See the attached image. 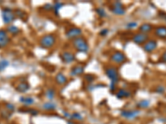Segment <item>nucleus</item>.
Segmentation results:
<instances>
[{
  "instance_id": "obj_1",
  "label": "nucleus",
  "mask_w": 166,
  "mask_h": 124,
  "mask_svg": "<svg viewBox=\"0 0 166 124\" xmlns=\"http://www.w3.org/2000/svg\"><path fill=\"white\" fill-rule=\"evenodd\" d=\"M105 75L108 78L111 79V85H110V89L111 91H114L117 83L119 82V74L117 70L115 67H107L105 69Z\"/></svg>"
},
{
  "instance_id": "obj_2",
  "label": "nucleus",
  "mask_w": 166,
  "mask_h": 124,
  "mask_svg": "<svg viewBox=\"0 0 166 124\" xmlns=\"http://www.w3.org/2000/svg\"><path fill=\"white\" fill-rule=\"evenodd\" d=\"M73 46H74L76 51L81 53H86L89 51L88 43L82 36H80V37L73 40Z\"/></svg>"
},
{
  "instance_id": "obj_3",
  "label": "nucleus",
  "mask_w": 166,
  "mask_h": 124,
  "mask_svg": "<svg viewBox=\"0 0 166 124\" xmlns=\"http://www.w3.org/2000/svg\"><path fill=\"white\" fill-rule=\"evenodd\" d=\"M56 41V38L53 34H46L40 39L39 42H40V46L42 48L49 49V48H52L55 45Z\"/></svg>"
},
{
  "instance_id": "obj_4",
  "label": "nucleus",
  "mask_w": 166,
  "mask_h": 124,
  "mask_svg": "<svg viewBox=\"0 0 166 124\" xmlns=\"http://www.w3.org/2000/svg\"><path fill=\"white\" fill-rule=\"evenodd\" d=\"M16 14L10 8H5L2 11V18L5 24H10L15 19Z\"/></svg>"
},
{
  "instance_id": "obj_5",
  "label": "nucleus",
  "mask_w": 166,
  "mask_h": 124,
  "mask_svg": "<svg viewBox=\"0 0 166 124\" xmlns=\"http://www.w3.org/2000/svg\"><path fill=\"white\" fill-rule=\"evenodd\" d=\"M111 11L114 14L118 16L125 15V9L124 8V6H123L122 3L120 1H116L115 3H113V4L111 6Z\"/></svg>"
},
{
  "instance_id": "obj_6",
  "label": "nucleus",
  "mask_w": 166,
  "mask_h": 124,
  "mask_svg": "<svg viewBox=\"0 0 166 124\" xmlns=\"http://www.w3.org/2000/svg\"><path fill=\"white\" fill-rule=\"evenodd\" d=\"M81 34H82V31L79 27H72L66 33V37L68 39H73V40L81 36Z\"/></svg>"
},
{
  "instance_id": "obj_7",
  "label": "nucleus",
  "mask_w": 166,
  "mask_h": 124,
  "mask_svg": "<svg viewBox=\"0 0 166 124\" xmlns=\"http://www.w3.org/2000/svg\"><path fill=\"white\" fill-rule=\"evenodd\" d=\"M149 36L148 34H145V33H142V32H139L137 34H135L134 36H133V42H134L135 44L137 45H144L145 43L148 41Z\"/></svg>"
},
{
  "instance_id": "obj_8",
  "label": "nucleus",
  "mask_w": 166,
  "mask_h": 124,
  "mask_svg": "<svg viewBox=\"0 0 166 124\" xmlns=\"http://www.w3.org/2000/svg\"><path fill=\"white\" fill-rule=\"evenodd\" d=\"M10 42V38L8 32L5 30H0V49L6 47Z\"/></svg>"
},
{
  "instance_id": "obj_9",
  "label": "nucleus",
  "mask_w": 166,
  "mask_h": 124,
  "mask_svg": "<svg viewBox=\"0 0 166 124\" xmlns=\"http://www.w3.org/2000/svg\"><path fill=\"white\" fill-rule=\"evenodd\" d=\"M157 42L155 40H148L144 45H143V49L147 53H151L157 48Z\"/></svg>"
},
{
  "instance_id": "obj_10",
  "label": "nucleus",
  "mask_w": 166,
  "mask_h": 124,
  "mask_svg": "<svg viewBox=\"0 0 166 124\" xmlns=\"http://www.w3.org/2000/svg\"><path fill=\"white\" fill-rule=\"evenodd\" d=\"M140 111L139 110H124L121 112V116L126 119H134L139 115Z\"/></svg>"
},
{
  "instance_id": "obj_11",
  "label": "nucleus",
  "mask_w": 166,
  "mask_h": 124,
  "mask_svg": "<svg viewBox=\"0 0 166 124\" xmlns=\"http://www.w3.org/2000/svg\"><path fill=\"white\" fill-rule=\"evenodd\" d=\"M111 60L112 62H114L115 64H121L125 61L126 57L124 53H122L121 51H116L111 55Z\"/></svg>"
},
{
  "instance_id": "obj_12",
  "label": "nucleus",
  "mask_w": 166,
  "mask_h": 124,
  "mask_svg": "<svg viewBox=\"0 0 166 124\" xmlns=\"http://www.w3.org/2000/svg\"><path fill=\"white\" fill-rule=\"evenodd\" d=\"M61 58H62V61L64 63H66V64L72 63L76 59L75 55L73 54V53L70 52V51H65V52L62 53Z\"/></svg>"
},
{
  "instance_id": "obj_13",
  "label": "nucleus",
  "mask_w": 166,
  "mask_h": 124,
  "mask_svg": "<svg viewBox=\"0 0 166 124\" xmlns=\"http://www.w3.org/2000/svg\"><path fill=\"white\" fill-rule=\"evenodd\" d=\"M85 70V66L82 65H77L74 66L73 68L71 70V72H70V75L72 76H79L81 75L83 73H84Z\"/></svg>"
},
{
  "instance_id": "obj_14",
  "label": "nucleus",
  "mask_w": 166,
  "mask_h": 124,
  "mask_svg": "<svg viewBox=\"0 0 166 124\" xmlns=\"http://www.w3.org/2000/svg\"><path fill=\"white\" fill-rule=\"evenodd\" d=\"M155 35L159 38L165 39L166 38V26H159L155 29Z\"/></svg>"
},
{
  "instance_id": "obj_15",
  "label": "nucleus",
  "mask_w": 166,
  "mask_h": 124,
  "mask_svg": "<svg viewBox=\"0 0 166 124\" xmlns=\"http://www.w3.org/2000/svg\"><path fill=\"white\" fill-rule=\"evenodd\" d=\"M30 89V85L27 82L19 83L16 87V90L19 93H25Z\"/></svg>"
},
{
  "instance_id": "obj_16",
  "label": "nucleus",
  "mask_w": 166,
  "mask_h": 124,
  "mask_svg": "<svg viewBox=\"0 0 166 124\" xmlns=\"http://www.w3.org/2000/svg\"><path fill=\"white\" fill-rule=\"evenodd\" d=\"M20 103H22V104L27 105V106H31L34 103V99L32 97L29 96H22L19 99Z\"/></svg>"
},
{
  "instance_id": "obj_17",
  "label": "nucleus",
  "mask_w": 166,
  "mask_h": 124,
  "mask_svg": "<svg viewBox=\"0 0 166 124\" xmlns=\"http://www.w3.org/2000/svg\"><path fill=\"white\" fill-rule=\"evenodd\" d=\"M131 93L128 91V90H126L125 89H120L119 91L116 93V97H117L118 99H125V98H129V97H131Z\"/></svg>"
},
{
  "instance_id": "obj_18",
  "label": "nucleus",
  "mask_w": 166,
  "mask_h": 124,
  "mask_svg": "<svg viewBox=\"0 0 166 124\" xmlns=\"http://www.w3.org/2000/svg\"><path fill=\"white\" fill-rule=\"evenodd\" d=\"M56 81L58 85H65L67 82V78L66 77L65 75H63L62 73H58L56 75Z\"/></svg>"
},
{
  "instance_id": "obj_19",
  "label": "nucleus",
  "mask_w": 166,
  "mask_h": 124,
  "mask_svg": "<svg viewBox=\"0 0 166 124\" xmlns=\"http://www.w3.org/2000/svg\"><path fill=\"white\" fill-rule=\"evenodd\" d=\"M56 108V106L54 103H52V101H48L45 103H43L42 105V108L46 110V111H52V110H55Z\"/></svg>"
},
{
  "instance_id": "obj_20",
  "label": "nucleus",
  "mask_w": 166,
  "mask_h": 124,
  "mask_svg": "<svg viewBox=\"0 0 166 124\" xmlns=\"http://www.w3.org/2000/svg\"><path fill=\"white\" fill-rule=\"evenodd\" d=\"M139 32H142V33H148L149 32L152 31V26L150 24H149V23H144V24H142L140 26H139Z\"/></svg>"
},
{
  "instance_id": "obj_21",
  "label": "nucleus",
  "mask_w": 166,
  "mask_h": 124,
  "mask_svg": "<svg viewBox=\"0 0 166 124\" xmlns=\"http://www.w3.org/2000/svg\"><path fill=\"white\" fill-rule=\"evenodd\" d=\"M149 105H150V101L148 99L140 100V101L137 103L138 108H149Z\"/></svg>"
},
{
  "instance_id": "obj_22",
  "label": "nucleus",
  "mask_w": 166,
  "mask_h": 124,
  "mask_svg": "<svg viewBox=\"0 0 166 124\" xmlns=\"http://www.w3.org/2000/svg\"><path fill=\"white\" fill-rule=\"evenodd\" d=\"M55 90L53 89H48V90L46 91L45 93V95L46 97V99H49L50 101L51 100H52L53 99H54V97H55Z\"/></svg>"
},
{
  "instance_id": "obj_23",
  "label": "nucleus",
  "mask_w": 166,
  "mask_h": 124,
  "mask_svg": "<svg viewBox=\"0 0 166 124\" xmlns=\"http://www.w3.org/2000/svg\"><path fill=\"white\" fill-rule=\"evenodd\" d=\"M7 31H8V32H10L13 35H16L19 32L20 30H19V28L18 27V26H13V25H10V26H8V27H7Z\"/></svg>"
},
{
  "instance_id": "obj_24",
  "label": "nucleus",
  "mask_w": 166,
  "mask_h": 124,
  "mask_svg": "<svg viewBox=\"0 0 166 124\" xmlns=\"http://www.w3.org/2000/svg\"><path fill=\"white\" fill-rule=\"evenodd\" d=\"M8 65H9L8 61H7V60H1L0 61V72L3 71Z\"/></svg>"
},
{
  "instance_id": "obj_25",
  "label": "nucleus",
  "mask_w": 166,
  "mask_h": 124,
  "mask_svg": "<svg viewBox=\"0 0 166 124\" xmlns=\"http://www.w3.org/2000/svg\"><path fill=\"white\" fill-rule=\"evenodd\" d=\"M96 12H97V14L100 16V17H101V18H105L106 16H107V14H106V12H105V11L104 10V8H97L96 9Z\"/></svg>"
},
{
  "instance_id": "obj_26",
  "label": "nucleus",
  "mask_w": 166,
  "mask_h": 124,
  "mask_svg": "<svg viewBox=\"0 0 166 124\" xmlns=\"http://www.w3.org/2000/svg\"><path fill=\"white\" fill-rule=\"evenodd\" d=\"M62 3H60V2H56L54 5H53V10L55 11V13H56V15H57L58 14V12H59V10L61 9V8L62 7Z\"/></svg>"
},
{
  "instance_id": "obj_27",
  "label": "nucleus",
  "mask_w": 166,
  "mask_h": 124,
  "mask_svg": "<svg viewBox=\"0 0 166 124\" xmlns=\"http://www.w3.org/2000/svg\"><path fill=\"white\" fill-rule=\"evenodd\" d=\"M72 119L73 120H77V121H82L83 117L78 113H74L72 114Z\"/></svg>"
},
{
  "instance_id": "obj_28",
  "label": "nucleus",
  "mask_w": 166,
  "mask_h": 124,
  "mask_svg": "<svg viewBox=\"0 0 166 124\" xmlns=\"http://www.w3.org/2000/svg\"><path fill=\"white\" fill-rule=\"evenodd\" d=\"M95 79H96L95 75H91V74H87V75H85V79H86L88 83H92V82L95 80Z\"/></svg>"
},
{
  "instance_id": "obj_29",
  "label": "nucleus",
  "mask_w": 166,
  "mask_h": 124,
  "mask_svg": "<svg viewBox=\"0 0 166 124\" xmlns=\"http://www.w3.org/2000/svg\"><path fill=\"white\" fill-rule=\"evenodd\" d=\"M5 108H6L7 111H8V112H10L12 113L15 110V107L13 104H12V103H6V104H5Z\"/></svg>"
},
{
  "instance_id": "obj_30",
  "label": "nucleus",
  "mask_w": 166,
  "mask_h": 124,
  "mask_svg": "<svg viewBox=\"0 0 166 124\" xmlns=\"http://www.w3.org/2000/svg\"><path fill=\"white\" fill-rule=\"evenodd\" d=\"M137 26H138V23L136 22H129L126 25L127 29H134L135 27H137Z\"/></svg>"
},
{
  "instance_id": "obj_31",
  "label": "nucleus",
  "mask_w": 166,
  "mask_h": 124,
  "mask_svg": "<svg viewBox=\"0 0 166 124\" xmlns=\"http://www.w3.org/2000/svg\"><path fill=\"white\" fill-rule=\"evenodd\" d=\"M15 13H16L17 17H18L19 18H23V15H24V13H23V12L21 11V10H17Z\"/></svg>"
},
{
  "instance_id": "obj_32",
  "label": "nucleus",
  "mask_w": 166,
  "mask_h": 124,
  "mask_svg": "<svg viewBox=\"0 0 166 124\" xmlns=\"http://www.w3.org/2000/svg\"><path fill=\"white\" fill-rule=\"evenodd\" d=\"M165 91V89L164 88V86H158L156 88V92H158L159 93H163Z\"/></svg>"
},
{
  "instance_id": "obj_33",
  "label": "nucleus",
  "mask_w": 166,
  "mask_h": 124,
  "mask_svg": "<svg viewBox=\"0 0 166 124\" xmlns=\"http://www.w3.org/2000/svg\"><path fill=\"white\" fill-rule=\"evenodd\" d=\"M108 32H109V30L107 28H104L100 32V34H101V36H106L108 34Z\"/></svg>"
},
{
  "instance_id": "obj_34",
  "label": "nucleus",
  "mask_w": 166,
  "mask_h": 124,
  "mask_svg": "<svg viewBox=\"0 0 166 124\" xmlns=\"http://www.w3.org/2000/svg\"><path fill=\"white\" fill-rule=\"evenodd\" d=\"M43 8H44L45 10H46V11H49V10L53 9V6L51 5V4H49V3H48V4L44 5V7H43Z\"/></svg>"
},
{
  "instance_id": "obj_35",
  "label": "nucleus",
  "mask_w": 166,
  "mask_h": 124,
  "mask_svg": "<svg viewBox=\"0 0 166 124\" xmlns=\"http://www.w3.org/2000/svg\"><path fill=\"white\" fill-rule=\"evenodd\" d=\"M160 61H161L162 62H164V63H166V51H165L164 53H163Z\"/></svg>"
},
{
  "instance_id": "obj_36",
  "label": "nucleus",
  "mask_w": 166,
  "mask_h": 124,
  "mask_svg": "<svg viewBox=\"0 0 166 124\" xmlns=\"http://www.w3.org/2000/svg\"><path fill=\"white\" fill-rule=\"evenodd\" d=\"M64 115H65V117H66V118H70V119H72V114H70V113L64 112Z\"/></svg>"
},
{
  "instance_id": "obj_37",
  "label": "nucleus",
  "mask_w": 166,
  "mask_h": 124,
  "mask_svg": "<svg viewBox=\"0 0 166 124\" xmlns=\"http://www.w3.org/2000/svg\"><path fill=\"white\" fill-rule=\"evenodd\" d=\"M164 19L166 20V15H164Z\"/></svg>"
}]
</instances>
